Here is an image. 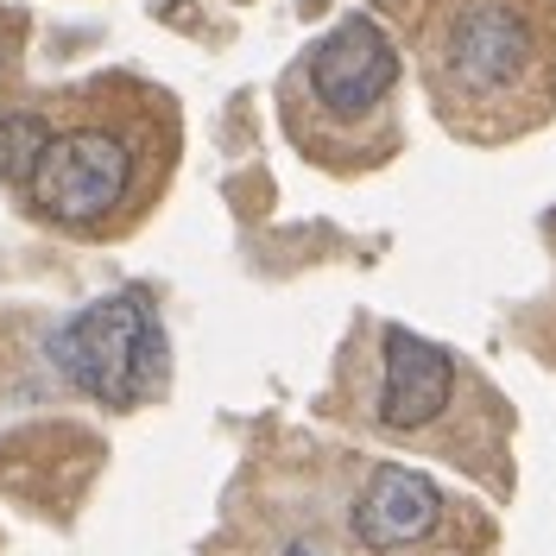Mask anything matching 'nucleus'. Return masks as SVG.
I'll return each mask as SVG.
<instances>
[{"label":"nucleus","mask_w":556,"mask_h":556,"mask_svg":"<svg viewBox=\"0 0 556 556\" xmlns=\"http://www.w3.org/2000/svg\"><path fill=\"white\" fill-rule=\"evenodd\" d=\"M51 367L96 405L127 412L165 380V323L139 291H114L51 336Z\"/></svg>","instance_id":"1"},{"label":"nucleus","mask_w":556,"mask_h":556,"mask_svg":"<svg viewBox=\"0 0 556 556\" xmlns=\"http://www.w3.org/2000/svg\"><path fill=\"white\" fill-rule=\"evenodd\" d=\"M437 70L462 102L519 96L538 76V20L525 0H455L437 33Z\"/></svg>","instance_id":"2"},{"label":"nucleus","mask_w":556,"mask_h":556,"mask_svg":"<svg viewBox=\"0 0 556 556\" xmlns=\"http://www.w3.org/2000/svg\"><path fill=\"white\" fill-rule=\"evenodd\" d=\"M127 184H134V146L108 127H76V134H51L45 159L26 177V197L45 222L96 228L127 203Z\"/></svg>","instance_id":"3"},{"label":"nucleus","mask_w":556,"mask_h":556,"mask_svg":"<svg viewBox=\"0 0 556 556\" xmlns=\"http://www.w3.org/2000/svg\"><path fill=\"white\" fill-rule=\"evenodd\" d=\"M304 83H311V96L329 108V114L361 121V114H374V108L392 96V83H399V51H392V38H386L367 13H348L336 33H323L311 45Z\"/></svg>","instance_id":"4"},{"label":"nucleus","mask_w":556,"mask_h":556,"mask_svg":"<svg viewBox=\"0 0 556 556\" xmlns=\"http://www.w3.org/2000/svg\"><path fill=\"white\" fill-rule=\"evenodd\" d=\"M386 380H380V424L386 430H424L437 424L455 392V354L437 342H424L412 329H386Z\"/></svg>","instance_id":"5"},{"label":"nucleus","mask_w":556,"mask_h":556,"mask_svg":"<svg viewBox=\"0 0 556 556\" xmlns=\"http://www.w3.org/2000/svg\"><path fill=\"white\" fill-rule=\"evenodd\" d=\"M437 525H443V493L417 468H380L354 500V538L380 556L417 551Z\"/></svg>","instance_id":"6"},{"label":"nucleus","mask_w":556,"mask_h":556,"mask_svg":"<svg viewBox=\"0 0 556 556\" xmlns=\"http://www.w3.org/2000/svg\"><path fill=\"white\" fill-rule=\"evenodd\" d=\"M51 146V121L45 114H0V177L7 184H26L33 165Z\"/></svg>","instance_id":"7"},{"label":"nucleus","mask_w":556,"mask_h":556,"mask_svg":"<svg viewBox=\"0 0 556 556\" xmlns=\"http://www.w3.org/2000/svg\"><path fill=\"white\" fill-rule=\"evenodd\" d=\"M7 64H13V26L0 20V76H7Z\"/></svg>","instance_id":"8"},{"label":"nucleus","mask_w":556,"mask_h":556,"mask_svg":"<svg viewBox=\"0 0 556 556\" xmlns=\"http://www.w3.org/2000/svg\"><path fill=\"white\" fill-rule=\"evenodd\" d=\"M291 556H316V551H311V544H298V551H291Z\"/></svg>","instance_id":"9"}]
</instances>
